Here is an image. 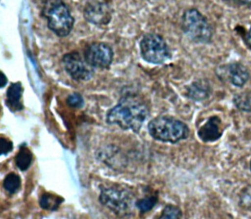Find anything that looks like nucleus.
<instances>
[{
  "label": "nucleus",
  "mask_w": 251,
  "mask_h": 219,
  "mask_svg": "<svg viewBox=\"0 0 251 219\" xmlns=\"http://www.w3.org/2000/svg\"><path fill=\"white\" fill-rule=\"evenodd\" d=\"M233 102L240 111L251 113V91L237 94L233 98Z\"/></svg>",
  "instance_id": "nucleus-16"
},
{
  "label": "nucleus",
  "mask_w": 251,
  "mask_h": 219,
  "mask_svg": "<svg viewBox=\"0 0 251 219\" xmlns=\"http://www.w3.org/2000/svg\"><path fill=\"white\" fill-rule=\"evenodd\" d=\"M13 143L7 138L1 137L0 139V155H6L13 150Z\"/></svg>",
  "instance_id": "nucleus-21"
},
{
  "label": "nucleus",
  "mask_w": 251,
  "mask_h": 219,
  "mask_svg": "<svg viewBox=\"0 0 251 219\" xmlns=\"http://www.w3.org/2000/svg\"><path fill=\"white\" fill-rule=\"evenodd\" d=\"M67 104L72 108L80 109L84 107V100L80 94L74 93L71 94L67 98Z\"/></svg>",
  "instance_id": "nucleus-20"
},
{
  "label": "nucleus",
  "mask_w": 251,
  "mask_h": 219,
  "mask_svg": "<svg viewBox=\"0 0 251 219\" xmlns=\"http://www.w3.org/2000/svg\"><path fill=\"white\" fill-rule=\"evenodd\" d=\"M237 1L241 3V4L251 6V0H237Z\"/></svg>",
  "instance_id": "nucleus-25"
},
{
  "label": "nucleus",
  "mask_w": 251,
  "mask_h": 219,
  "mask_svg": "<svg viewBox=\"0 0 251 219\" xmlns=\"http://www.w3.org/2000/svg\"><path fill=\"white\" fill-rule=\"evenodd\" d=\"M21 179L19 174L15 172L9 173L3 181L4 190L10 194H17L20 190Z\"/></svg>",
  "instance_id": "nucleus-17"
},
{
  "label": "nucleus",
  "mask_w": 251,
  "mask_h": 219,
  "mask_svg": "<svg viewBox=\"0 0 251 219\" xmlns=\"http://www.w3.org/2000/svg\"><path fill=\"white\" fill-rule=\"evenodd\" d=\"M246 42H247V46L251 50V27L249 30L247 36H246Z\"/></svg>",
  "instance_id": "nucleus-24"
},
{
  "label": "nucleus",
  "mask_w": 251,
  "mask_h": 219,
  "mask_svg": "<svg viewBox=\"0 0 251 219\" xmlns=\"http://www.w3.org/2000/svg\"><path fill=\"white\" fill-rule=\"evenodd\" d=\"M23 93L24 88L21 82L12 83L7 90L6 104L12 112H17L24 109Z\"/></svg>",
  "instance_id": "nucleus-12"
},
{
  "label": "nucleus",
  "mask_w": 251,
  "mask_h": 219,
  "mask_svg": "<svg viewBox=\"0 0 251 219\" xmlns=\"http://www.w3.org/2000/svg\"><path fill=\"white\" fill-rule=\"evenodd\" d=\"M140 50L143 59L151 64H163L172 56L167 42L156 33L144 35L140 42Z\"/></svg>",
  "instance_id": "nucleus-4"
},
{
  "label": "nucleus",
  "mask_w": 251,
  "mask_h": 219,
  "mask_svg": "<svg viewBox=\"0 0 251 219\" xmlns=\"http://www.w3.org/2000/svg\"><path fill=\"white\" fill-rule=\"evenodd\" d=\"M150 136L155 140L176 144L190 136V128L181 120L169 116H160L150 122Z\"/></svg>",
  "instance_id": "nucleus-2"
},
{
  "label": "nucleus",
  "mask_w": 251,
  "mask_h": 219,
  "mask_svg": "<svg viewBox=\"0 0 251 219\" xmlns=\"http://www.w3.org/2000/svg\"><path fill=\"white\" fill-rule=\"evenodd\" d=\"M64 202V199L55 194L45 192L40 196L39 204L42 209L49 211H56Z\"/></svg>",
  "instance_id": "nucleus-14"
},
{
  "label": "nucleus",
  "mask_w": 251,
  "mask_h": 219,
  "mask_svg": "<svg viewBox=\"0 0 251 219\" xmlns=\"http://www.w3.org/2000/svg\"><path fill=\"white\" fill-rule=\"evenodd\" d=\"M158 202L157 195L147 196L144 198L139 199L135 202V206L142 213H148L155 207Z\"/></svg>",
  "instance_id": "nucleus-18"
},
{
  "label": "nucleus",
  "mask_w": 251,
  "mask_h": 219,
  "mask_svg": "<svg viewBox=\"0 0 251 219\" xmlns=\"http://www.w3.org/2000/svg\"><path fill=\"white\" fill-rule=\"evenodd\" d=\"M227 76L231 84L238 88L243 87L250 78V73L245 65L234 63L227 66Z\"/></svg>",
  "instance_id": "nucleus-13"
},
{
  "label": "nucleus",
  "mask_w": 251,
  "mask_h": 219,
  "mask_svg": "<svg viewBox=\"0 0 251 219\" xmlns=\"http://www.w3.org/2000/svg\"><path fill=\"white\" fill-rule=\"evenodd\" d=\"M114 59V52L109 45L101 42L90 44L84 51V59L93 68H108Z\"/></svg>",
  "instance_id": "nucleus-8"
},
{
  "label": "nucleus",
  "mask_w": 251,
  "mask_h": 219,
  "mask_svg": "<svg viewBox=\"0 0 251 219\" xmlns=\"http://www.w3.org/2000/svg\"><path fill=\"white\" fill-rule=\"evenodd\" d=\"M183 216L181 210L175 205L169 204L164 207L160 219H181Z\"/></svg>",
  "instance_id": "nucleus-19"
},
{
  "label": "nucleus",
  "mask_w": 251,
  "mask_h": 219,
  "mask_svg": "<svg viewBox=\"0 0 251 219\" xmlns=\"http://www.w3.org/2000/svg\"><path fill=\"white\" fill-rule=\"evenodd\" d=\"M100 202L118 216H127L134 206L132 194L124 189L108 187L100 191Z\"/></svg>",
  "instance_id": "nucleus-5"
},
{
  "label": "nucleus",
  "mask_w": 251,
  "mask_h": 219,
  "mask_svg": "<svg viewBox=\"0 0 251 219\" xmlns=\"http://www.w3.org/2000/svg\"><path fill=\"white\" fill-rule=\"evenodd\" d=\"M65 71L74 79L79 82L90 80L94 75L93 67L78 52L67 53L63 57Z\"/></svg>",
  "instance_id": "nucleus-7"
},
{
  "label": "nucleus",
  "mask_w": 251,
  "mask_h": 219,
  "mask_svg": "<svg viewBox=\"0 0 251 219\" xmlns=\"http://www.w3.org/2000/svg\"><path fill=\"white\" fill-rule=\"evenodd\" d=\"M84 17L95 25H107L112 18V10L105 0H91L85 5Z\"/></svg>",
  "instance_id": "nucleus-9"
},
{
  "label": "nucleus",
  "mask_w": 251,
  "mask_h": 219,
  "mask_svg": "<svg viewBox=\"0 0 251 219\" xmlns=\"http://www.w3.org/2000/svg\"><path fill=\"white\" fill-rule=\"evenodd\" d=\"M7 82H8V79L5 74L1 72L0 73V87L3 88L6 86Z\"/></svg>",
  "instance_id": "nucleus-23"
},
{
  "label": "nucleus",
  "mask_w": 251,
  "mask_h": 219,
  "mask_svg": "<svg viewBox=\"0 0 251 219\" xmlns=\"http://www.w3.org/2000/svg\"><path fill=\"white\" fill-rule=\"evenodd\" d=\"M148 114V106L141 98L127 95L123 97L117 105L109 109L106 120L109 124L117 125L123 130H130L138 133Z\"/></svg>",
  "instance_id": "nucleus-1"
},
{
  "label": "nucleus",
  "mask_w": 251,
  "mask_h": 219,
  "mask_svg": "<svg viewBox=\"0 0 251 219\" xmlns=\"http://www.w3.org/2000/svg\"><path fill=\"white\" fill-rule=\"evenodd\" d=\"M181 29L195 43L208 44L213 39V30L208 19L196 8L185 10L182 16Z\"/></svg>",
  "instance_id": "nucleus-3"
},
{
  "label": "nucleus",
  "mask_w": 251,
  "mask_h": 219,
  "mask_svg": "<svg viewBox=\"0 0 251 219\" xmlns=\"http://www.w3.org/2000/svg\"><path fill=\"white\" fill-rule=\"evenodd\" d=\"M212 88L206 79H200L194 81L186 88V96L194 101L200 102L209 98Z\"/></svg>",
  "instance_id": "nucleus-11"
},
{
  "label": "nucleus",
  "mask_w": 251,
  "mask_h": 219,
  "mask_svg": "<svg viewBox=\"0 0 251 219\" xmlns=\"http://www.w3.org/2000/svg\"><path fill=\"white\" fill-rule=\"evenodd\" d=\"M224 133L222 120L217 116L208 118L207 121L199 128L198 136L205 144L218 141Z\"/></svg>",
  "instance_id": "nucleus-10"
},
{
  "label": "nucleus",
  "mask_w": 251,
  "mask_h": 219,
  "mask_svg": "<svg viewBox=\"0 0 251 219\" xmlns=\"http://www.w3.org/2000/svg\"><path fill=\"white\" fill-rule=\"evenodd\" d=\"M240 202L244 207L251 209V190H247L244 192L243 195L241 196Z\"/></svg>",
  "instance_id": "nucleus-22"
},
{
  "label": "nucleus",
  "mask_w": 251,
  "mask_h": 219,
  "mask_svg": "<svg viewBox=\"0 0 251 219\" xmlns=\"http://www.w3.org/2000/svg\"><path fill=\"white\" fill-rule=\"evenodd\" d=\"M250 170H251V163H250Z\"/></svg>",
  "instance_id": "nucleus-26"
},
{
  "label": "nucleus",
  "mask_w": 251,
  "mask_h": 219,
  "mask_svg": "<svg viewBox=\"0 0 251 219\" xmlns=\"http://www.w3.org/2000/svg\"><path fill=\"white\" fill-rule=\"evenodd\" d=\"M49 29L59 37H66L74 27V19L63 1L52 3L46 12Z\"/></svg>",
  "instance_id": "nucleus-6"
},
{
  "label": "nucleus",
  "mask_w": 251,
  "mask_h": 219,
  "mask_svg": "<svg viewBox=\"0 0 251 219\" xmlns=\"http://www.w3.org/2000/svg\"><path fill=\"white\" fill-rule=\"evenodd\" d=\"M32 161V152L25 144L21 146L15 157V164L18 169L23 172L27 170L31 167Z\"/></svg>",
  "instance_id": "nucleus-15"
}]
</instances>
